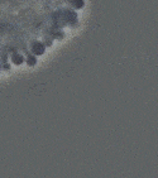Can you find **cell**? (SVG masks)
Masks as SVG:
<instances>
[{
  "label": "cell",
  "instance_id": "cell-1",
  "mask_svg": "<svg viewBox=\"0 0 158 178\" xmlns=\"http://www.w3.org/2000/svg\"><path fill=\"white\" fill-rule=\"evenodd\" d=\"M43 45L42 44H39V43H36L34 45H33V51H34V53H37V54H41V53H43Z\"/></svg>",
  "mask_w": 158,
  "mask_h": 178
}]
</instances>
